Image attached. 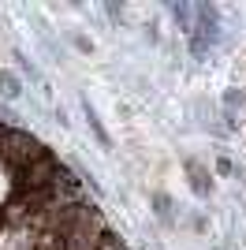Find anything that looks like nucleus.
Instances as JSON below:
<instances>
[{
	"mask_svg": "<svg viewBox=\"0 0 246 250\" xmlns=\"http://www.w3.org/2000/svg\"><path fill=\"white\" fill-rule=\"evenodd\" d=\"M0 86H4V94H8V97H15V94H19V83H15V79H11L8 71H0Z\"/></svg>",
	"mask_w": 246,
	"mask_h": 250,
	"instance_id": "nucleus-1",
	"label": "nucleus"
}]
</instances>
